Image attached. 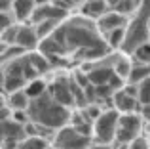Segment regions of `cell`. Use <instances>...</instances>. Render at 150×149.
<instances>
[{
    "label": "cell",
    "mask_w": 150,
    "mask_h": 149,
    "mask_svg": "<svg viewBox=\"0 0 150 149\" xmlns=\"http://www.w3.org/2000/svg\"><path fill=\"white\" fill-rule=\"evenodd\" d=\"M27 113L30 117V122L38 124V126H44L48 130H61V128L69 126L70 117H72L69 107L57 103L48 92L44 96L36 97V100H30Z\"/></svg>",
    "instance_id": "1"
},
{
    "label": "cell",
    "mask_w": 150,
    "mask_h": 149,
    "mask_svg": "<svg viewBox=\"0 0 150 149\" xmlns=\"http://www.w3.org/2000/svg\"><path fill=\"white\" fill-rule=\"evenodd\" d=\"M118 120H120V113L114 107L103 111L99 119L93 122V142L99 145H110L112 142H116Z\"/></svg>",
    "instance_id": "2"
},
{
    "label": "cell",
    "mask_w": 150,
    "mask_h": 149,
    "mask_svg": "<svg viewBox=\"0 0 150 149\" xmlns=\"http://www.w3.org/2000/svg\"><path fill=\"white\" fill-rule=\"evenodd\" d=\"M150 40V31H148V21L139 15H135L133 19H129L127 27H125V40H124V50L125 54H135V50L139 46H143L144 42Z\"/></svg>",
    "instance_id": "3"
},
{
    "label": "cell",
    "mask_w": 150,
    "mask_h": 149,
    "mask_svg": "<svg viewBox=\"0 0 150 149\" xmlns=\"http://www.w3.org/2000/svg\"><path fill=\"white\" fill-rule=\"evenodd\" d=\"M91 140H93L91 136L82 134L69 124V126L57 130L53 138V149H89L93 145Z\"/></svg>",
    "instance_id": "4"
},
{
    "label": "cell",
    "mask_w": 150,
    "mask_h": 149,
    "mask_svg": "<svg viewBox=\"0 0 150 149\" xmlns=\"http://www.w3.org/2000/svg\"><path fill=\"white\" fill-rule=\"evenodd\" d=\"M141 126L143 119L139 113H129V115H120L116 130V143H131L141 136Z\"/></svg>",
    "instance_id": "5"
},
{
    "label": "cell",
    "mask_w": 150,
    "mask_h": 149,
    "mask_svg": "<svg viewBox=\"0 0 150 149\" xmlns=\"http://www.w3.org/2000/svg\"><path fill=\"white\" fill-rule=\"evenodd\" d=\"M137 86L129 84V86H124L122 90L114 92L112 96V103H114V109H116L120 115H129V113H137L141 107L139 100H137Z\"/></svg>",
    "instance_id": "6"
},
{
    "label": "cell",
    "mask_w": 150,
    "mask_h": 149,
    "mask_svg": "<svg viewBox=\"0 0 150 149\" xmlns=\"http://www.w3.org/2000/svg\"><path fill=\"white\" fill-rule=\"evenodd\" d=\"M48 94L57 103L65 105V107H70L74 103V94L69 78H55L51 84H48Z\"/></svg>",
    "instance_id": "7"
},
{
    "label": "cell",
    "mask_w": 150,
    "mask_h": 149,
    "mask_svg": "<svg viewBox=\"0 0 150 149\" xmlns=\"http://www.w3.org/2000/svg\"><path fill=\"white\" fill-rule=\"evenodd\" d=\"M42 38L38 37L36 27L34 25H19L17 31V40H15V46H19L21 50H29V52H34L36 48H40Z\"/></svg>",
    "instance_id": "8"
},
{
    "label": "cell",
    "mask_w": 150,
    "mask_h": 149,
    "mask_svg": "<svg viewBox=\"0 0 150 149\" xmlns=\"http://www.w3.org/2000/svg\"><path fill=\"white\" fill-rule=\"evenodd\" d=\"M127 23H129V17H125V15H122V14H116V11H106L101 19H97V29H99V33L105 37V34L112 33V31H116V29L127 27Z\"/></svg>",
    "instance_id": "9"
},
{
    "label": "cell",
    "mask_w": 150,
    "mask_h": 149,
    "mask_svg": "<svg viewBox=\"0 0 150 149\" xmlns=\"http://www.w3.org/2000/svg\"><path fill=\"white\" fill-rule=\"evenodd\" d=\"M36 8H38L36 0H13V4H11V14H13L15 21L25 25V23H30L33 14H34Z\"/></svg>",
    "instance_id": "10"
},
{
    "label": "cell",
    "mask_w": 150,
    "mask_h": 149,
    "mask_svg": "<svg viewBox=\"0 0 150 149\" xmlns=\"http://www.w3.org/2000/svg\"><path fill=\"white\" fill-rule=\"evenodd\" d=\"M110 11H116V14H122L125 17L137 14L141 6V0H106Z\"/></svg>",
    "instance_id": "11"
},
{
    "label": "cell",
    "mask_w": 150,
    "mask_h": 149,
    "mask_svg": "<svg viewBox=\"0 0 150 149\" xmlns=\"http://www.w3.org/2000/svg\"><path fill=\"white\" fill-rule=\"evenodd\" d=\"M106 11H110L106 0H99V2H84V6H82V14H84L88 19H101Z\"/></svg>",
    "instance_id": "12"
},
{
    "label": "cell",
    "mask_w": 150,
    "mask_h": 149,
    "mask_svg": "<svg viewBox=\"0 0 150 149\" xmlns=\"http://www.w3.org/2000/svg\"><path fill=\"white\" fill-rule=\"evenodd\" d=\"M114 77V69L110 67H97V69H91L88 73V78L93 86H106Z\"/></svg>",
    "instance_id": "13"
},
{
    "label": "cell",
    "mask_w": 150,
    "mask_h": 149,
    "mask_svg": "<svg viewBox=\"0 0 150 149\" xmlns=\"http://www.w3.org/2000/svg\"><path fill=\"white\" fill-rule=\"evenodd\" d=\"M8 105H10L13 111H29L30 105V97L27 96L25 90H19V92L10 94V100H8Z\"/></svg>",
    "instance_id": "14"
},
{
    "label": "cell",
    "mask_w": 150,
    "mask_h": 149,
    "mask_svg": "<svg viewBox=\"0 0 150 149\" xmlns=\"http://www.w3.org/2000/svg\"><path fill=\"white\" fill-rule=\"evenodd\" d=\"M146 78H150V65H144V63H137L133 65L131 69V74H129L127 82L133 86H139L143 80H146Z\"/></svg>",
    "instance_id": "15"
},
{
    "label": "cell",
    "mask_w": 150,
    "mask_h": 149,
    "mask_svg": "<svg viewBox=\"0 0 150 149\" xmlns=\"http://www.w3.org/2000/svg\"><path fill=\"white\" fill-rule=\"evenodd\" d=\"M29 61H30L33 69L38 74H40V73H48L50 67H51V61L48 59V56H44L42 52L40 54H38V52H30L29 54Z\"/></svg>",
    "instance_id": "16"
},
{
    "label": "cell",
    "mask_w": 150,
    "mask_h": 149,
    "mask_svg": "<svg viewBox=\"0 0 150 149\" xmlns=\"http://www.w3.org/2000/svg\"><path fill=\"white\" fill-rule=\"evenodd\" d=\"M25 92H27V96H29L30 100H36V97L44 96V94L48 92V84H46L42 78H34V80H30L29 84H27Z\"/></svg>",
    "instance_id": "17"
},
{
    "label": "cell",
    "mask_w": 150,
    "mask_h": 149,
    "mask_svg": "<svg viewBox=\"0 0 150 149\" xmlns=\"http://www.w3.org/2000/svg\"><path fill=\"white\" fill-rule=\"evenodd\" d=\"M124 40H125V27H122V29H116L112 31V33L105 34V42L108 48L112 50H122V46H124Z\"/></svg>",
    "instance_id": "18"
},
{
    "label": "cell",
    "mask_w": 150,
    "mask_h": 149,
    "mask_svg": "<svg viewBox=\"0 0 150 149\" xmlns=\"http://www.w3.org/2000/svg\"><path fill=\"white\" fill-rule=\"evenodd\" d=\"M114 73L118 74V77L122 78V80H127L129 78V74H131V69H133V65L129 63V59L127 57H118L116 61H114Z\"/></svg>",
    "instance_id": "19"
},
{
    "label": "cell",
    "mask_w": 150,
    "mask_h": 149,
    "mask_svg": "<svg viewBox=\"0 0 150 149\" xmlns=\"http://www.w3.org/2000/svg\"><path fill=\"white\" fill-rule=\"evenodd\" d=\"M17 149H48V142H46V138H40V136H29L19 143Z\"/></svg>",
    "instance_id": "20"
},
{
    "label": "cell",
    "mask_w": 150,
    "mask_h": 149,
    "mask_svg": "<svg viewBox=\"0 0 150 149\" xmlns=\"http://www.w3.org/2000/svg\"><path fill=\"white\" fill-rule=\"evenodd\" d=\"M139 94H137V100H139L141 107H150V78L143 80L139 86H137Z\"/></svg>",
    "instance_id": "21"
},
{
    "label": "cell",
    "mask_w": 150,
    "mask_h": 149,
    "mask_svg": "<svg viewBox=\"0 0 150 149\" xmlns=\"http://www.w3.org/2000/svg\"><path fill=\"white\" fill-rule=\"evenodd\" d=\"M135 59L137 63H144V65H150V40L144 42L143 46H139V48L135 50Z\"/></svg>",
    "instance_id": "22"
},
{
    "label": "cell",
    "mask_w": 150,
    "mask_h": 149,
    "mask_svg": "<svg viewBox=\"0 0 150 149\" xmlns=\"http://www.w3.org/2000/svg\"><path fill=\"white\" fill-rule=\"evenodd\" d=\"M17 31H19V25H13L10 29L2 31V46H15V40H17Z\"/></svg>",
    "instance_id": "23"
},
{
    "label": "cell",
    "mask_w": 150,
    "mask_h": 149,
    "mask_svg": "<svg viewBox=\"0 0 150 149\" xmlns=\"http://www.w3.org/2000/svg\"><path fill=\"white\" fill-rule=\"evenodd\" d=\"M127 149H150V142L146 138H143V136H139L131 143H127Z\"/></svg>",
    "instance_id": "24"
},
{
    "label": "cell",
    "mask_w": 150,
    "mask_h": 149,
    "mask_svg": "<svg viewBox=\"0 0 150 149\" xmlns=\"http://www.w3.org/2000/svg\"><path fill=\"white\" fill-rule=\"evenodd\" d=\"M135 15H139V17L143 19H150V0H141V6H139V11H137Z\"/></svg>",
    "instance_id": "25"
},
{
    "label": "cell",
    "mask_w": 150,
    "mask_h": 149,
    "mask_svg": "<svg viewBox=\"0 0 150 149\" xmlns=\"http://www.w3.org/2000/svg\"><path fill=\"white\" fill-rule=\"evenodd\" d=\"M89 149H112V147H110V145H99V143H93Z\"/></svg>",
    "instance_id": "26"
},
{
    "label": "cell",
    "mask_w": 150,
    "mask_h": 149,
    "mask_svg": "<svg viewBox=\"0 0 150 149\" xmlns=\"http://www.w3.org/2000/svg\"><path fill=\"white\" fill-rule=\"evenodd\" d=\"M148 31H150V19H148Z\"/></svg>",
    "instance_id": "27"
}]
</instances>
